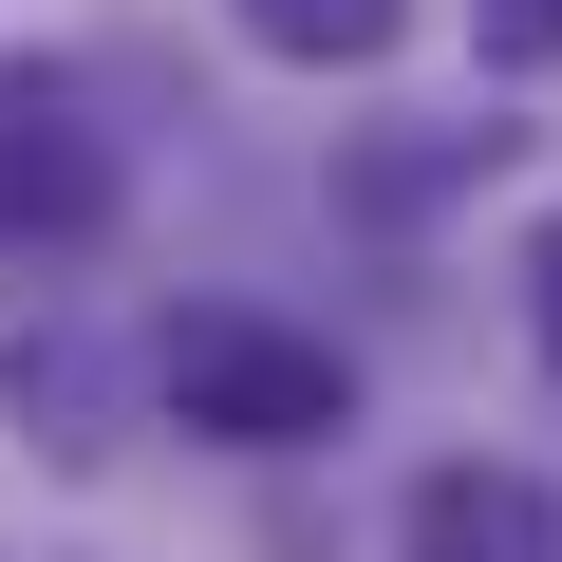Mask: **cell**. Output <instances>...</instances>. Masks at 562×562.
<instances>
[{
  "instance_id": "8992f818",
  "label": "cell",
  "mask_w": 562,
  "mask_h": 562,
  "mask_svg": "<svg viewBox=\"0 0 562 562\" xmlns=\"http://www.w3.org/2000/svg\"><path fill=\"white\" fill-rule=\"evenodd\" d=\"M525 281H543V357H562V206H543V244H525Z\"/></svg>"
},
{
  "instance_id": "7a4b0ae2",
  "label": "cell",
  "mask_w": 562,
  "mask_h": 562,
  "mask_svg": "<svg viewBox=\"0 0 562 562\" xmlns=\"http://www.w3.org/2000/svg\"><path fill=\"white\" fill-rule=\"evenodd\" d=\"M113 225V132L57 76H0V244H94Z\"/></svg>"
},
{
  "instance_id": "6da1fadb",
  "label": "cell",
  "mask_w": 562,
  "mask_h": 562,
  "mask_svg": "<svg viewBox=\"0 0 562 562\" xmlns=\"http://www.w3.org/2000/svg\"><path fill=\"white\" fill-rule=\"evenodd\" d=\"M169 413L206 431V450H319L338 413H357V375H338V338H281V319H169Z\"/></svg>"
},
{
  "instance_id": "5b68a950",
  "label": "cell",
  "mask_w": 562,
  "mask_h": 562,
  "mask_svg": "<svg viewBox=\"0 0 562 562\" xmlns=\"http://www.w3.org/2000/svg\"><path fill=\"white\" fill-rule=\"evenodd\" d=\"M469 38H487L506 76H543V57H562V0H469Z\"/></svg>"
},
{
  "instance_id": "3957f363",
  "label": "cell",
  "mask_w": 562,
  "mask_h": 562,
  "mask_svg": "<svg viewBox=\"0 0 562 562\" xmlns=\"http://www.w3.org/2000/svg\"><path fill=\"white\" fill-rule=\"evenodd\" d=\"M413 562H562V506L525 469H431L413 487Z\"/></svg>"
},
{
  "instance_id": "277c9868",
  "label": "cell",
  "mask_w": 562,
  "mask_h": 562,
  "mask_svg": "<svg viewBox=\"0 0 562 562\" xmlns=\"http://www.w3.org/2000/svg\"><path fill=\"white\" fill-rule=\"evenodd\" d=\"M225 20H244L262 57H301V76H357V57H394L413 0H225Z\"/></svg>"
}]
</instances>
